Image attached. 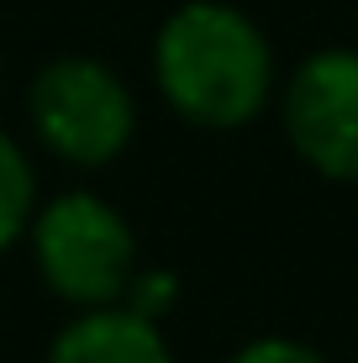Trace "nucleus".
<instances>
[{"instance_id":"nucleus-1","label":"nucleus","mask_w":358,"mask_h":363,"mask_svg":"<svg viewBox=\"0 0 358 363\" xmlns=\"http://www.w3.org/2000/svg\"><path fill=\"white\" fill-rule=\"evenodd\" d=\"M147 74L169 111L195 132H242L274 106L279 58L237 0H179L147 48Z\"/></svg>"},{"instance_id":"nucleus-2","label":"nucleus","mask_w":358,"mask_h":363,"mask_svg":"<svg viewBox=\"0 0 358 363\" xmlns=\"http://www.w3.org/2000/svg\"><path fill=\"white\" fill-rule=\"evenodd\" d=\"M21 247L32 253L43 290L58 306H69V316L121 306L142 269V247L127 211L111 195L90 190V184H69L58 195H43Z\"/></svg>"},{"instance_id":"nucleus-3","label":"nucleus","mask_w":358,"mask_h":363,"mask_svg":"<svg viewBox=\"0 0 358 363\" xmlns=\"http://www.w3.org/2000/svg\"><path fill=\"white\" fill-rule=\"evenodd\" d=\"M27 137L74 174H101L138 143L142 111L132 84L95 53H53L27 79Z\"/></svg>"},{"instance_id":"nucleus-4","label":"nucleus","mask_w":358,"mask_h":363,"mask_svg":"<svg viewBox=\"0 0 358 363\" xmlns=\"http://www.w3.org/2000/svg\"><path fill=\"white\" fill-rule=\"evenodd\" d=\"M279 132L327 184H358V48H316L279 79Z\"/></svg>"},{"instance_id":"nucleus-5","label":"nucleus","mask_w":358,"mask_h":363,"mask_svg":"<svg viewBox=\"0 0 358 363\" xmlns=\"http://www.w3.org/2000/svg\"><path fill=\"white\" fill-rule=\"evenodd\" d=\"M43 363H174L164 321H147L127 306L74 311L53 332Z\"/></svg>"},{"instance_id":"nucleus-6","label":"nucleus","mask_w":358,"mask_h":363,"mask_svg":"<svg viewBox=\"0 0 358 363\" xmlns=\"http://www.w3.org/2000/svg\"><path fill=\"white\" fill-rule=\"evenodd\" d=\"M37 206H43V184H37V164L27 143L0 127V258L27 242Z\"/></svg>"},{"instance_id":"nucleus-7","label":"nucleus","mask_w":358,"mask_h":363,"mask_svg":"<svg viewBox=\"0 0 358 363\" xmlns=\"http://www.w3.org/2000/svg\"><path fill=\"white\" fill-rule=\"evenodd\" d=\"M174 300H179V274L174 269H138V279H132V290H127L121 306L147 316V321H164L169 311H174Z\"/></svg>"},{"instance_id":"nucleus-8","label":"nucleus","mask_w":358,"mask_h":363,"mask_svg":"<svg viewBox=\"0 0 358 363\" xmlns=\"http://www.w3.org/2000/svg\"><path fill=\"white\" fill-rule=\"evenodd\" d=\"M227 363H332L316 342H301V337H285V332H264V337H248Z\"/></svg>"}]
</instances>
